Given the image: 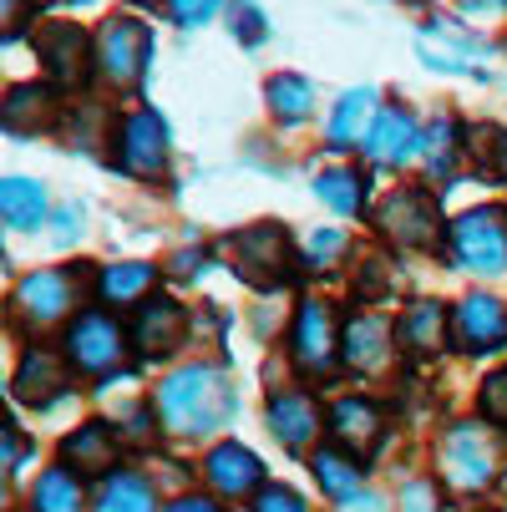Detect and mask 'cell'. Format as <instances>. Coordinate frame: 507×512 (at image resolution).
Listing matches in <instances>:
<instances>
[{"label":"cell","instance_id":"6","mask_svg":"<svg viewBox=\"0 0 507 512\" xmlns=\"http://www.w3.org/2000/svg\"><path fill=\"white\" fill-rule=\"evenodd\" d=\"M366 158L371 163H381V168H401V163H411L421 148H426V137H421V127H416V117L411 112H401V107H391V112H381L376 122H371V132H366Z\"/></svg>","mask_w":507,"mask_h":512},{"label":"cell","instance_id":"31","mask_svg":"<svg viewBox=\"0 0 507 512\" xmlns=\"http://www.w3.org/2000/svg\"><path fill=\"white\" fill-rule=\"evenodd\" d=\"M426 163H431V173H437V178L452 173V122H437V127L426 132Z\"/></svg>","mask_w":507,"mask_h":512},{"label":"cell","instance_id":"42","mask_svg":"<svg viewBox=\"0 0 507 512\" xmlns=\"http://www.w3.org/2000/svg\"><path fill=\"white\" fill-rule=\"evenodd\" d=\"M462 6H467V11H477V16H487V11H502L507 0H462Z\"/></svg>","mask_w":507,"mask_h":512},{"label":"cell","instance_id":"21","mask_svg":"<svg viewBox=\"0 0 507 512\" xmlns=\"http://www.w3.org/2000/svg\"><path fill=\"white\" fill-rule=\"evenodd\" d=\"M371 112H376V92L371 87H360V92H345L335 117H330V148H355V142H366L371 132Z\"/></svg>","mask_w":507,"mask_h":512},{"label":"cell","instance_id":"36","mask_svg":"<svg viewBox=\"0 0 507 512\" xmlns=\"http://www.w3.org/2000/svg\"><path fill=\"white\" fill-rule=\"evenodd\" d=\"M234 11H239V16H234V21H239V36H244V41H259V36H264V21H259V11H254V0H234Z\"/></svg>","mask_w":507,"mask_h":512},{"label":"cell","instance_id":"20","mask_svg":"<svg viewBox=\"0 0 507 512\" xmlns=\"http://www.w3.org/2000/svg\"><path fill=\"white\" fill-rule=\"evenodd\" d=\"M66 391V365L51 355V350H31L21 360V381H16V396L31 401V406H46Z\"/></svg>","mask_w":507,"mask_h":512},{"label":"cell","instance_id":"27","mask_svg":"<svg viewBox=\"0 0 507 512\" xmlns=\"http://www.w3.org/2000/svg\"><path fill=\"white\" fill-rule=\"evenodd\" d=\"M442 325H447V310L437 300H416L401 320V340L411 350H437L442 345Z\"/></svg>","mask_w":507,"mask_h":512},{"label":"cell","instance_id":"11","mask_svg":"<svg viewBox=\"0 0 507 512\" xmlns=\"http://www.w3.org/2000/svg\"><path fill=\"white\" fill-rule=\"evenodd\" d=\"M330 431H335L340 452L371 457V452L381 447V436H386V421H381V411H376L371 401L345 396V401H335V411H330Z\"/></svg>","mask_w":507,"mask_h":512},{"label":"cell","instance_id":"7","mask_svg":"<svg viewBox=\"0 0 507 512\" xmlns=\"http://www.w3.org/2000/svg\"><path fill=\"white\" fill-rule=\"evenodd\" d=\"M66 355H71V365L77 371H112V365L122 360V330L107 320V315H82L77 325H71V335H66Z\"/></svg>","mask_w":507,"mask_h":512},{"label":"cell","instance_id":"1","mask_svg":"<svg viewBox=\"0 0 507 512\" xmlns=\"http://www.w3.org/2000/svg\"><path fill=\"white\" fill-rule=\"evenodd\" d=\"M234 406V381H224V371H213V365H188L158 386V416L178 436H208L213 426L229 421Z\"/></svg>","mask_w":507,"mask_h":512},{"label":"cell","instance_id":"25","mask_svg":"<svg viewBox=\"0 0 507 512\" xmlns=\"http://www.w3.org/2000/svg\"><path fill=\"white\" fill-rule=\"evenodd\" d=\"M310 467H315L320 487H325L335 502H350V497L360 492V457L325 447V452H315V457H310Z\"/></svg>","mask_w":507,"mask_h":512},{"label":"cell","instance_id":"3","mask_svg":"<svg viewBox=\"0 0 507 512\" xmlns=\"http://www.w3.org/2000/svg\"><path fill=\"white\" fill-rule=\"evenodd\" d=\"M97 66L102 77L117 82V87H132L148 66V26L132 21V16H117L102 26V41H97Z\"/></svg>","mask_w":507,"mask_h":512},{"label":"cell","instance_id":"38","mask_svg":"<svg viewBox=\"0 0 507 512\" xmlns=\"http://www.w3.org/2000/svg\"><path fill=\"white\" fill-rule=\"evenodd\" d=\"M21 457H26V442L16 436V426H6V472H11V477L21 472Z\"/></svg>","mask_w":507,"mask_h":512},{"label":"cell","instance_id":"4","mask_svg":"<svg viewBox=\"0 0 507 512\" xmlns=\"http://www.w3.org/2000/svg\"><path fill=\"white\" fill-rule=\"evenodd\" d=\"M376 229L386 239H396V249H426L431 239H437V208H431L426 193L401 188L376 208Z\"/></svg>","mask_w":507,"mask_h":512},{"label":"cell","instance_id":"33","mask_svg":"<svg viewBox=\"0 0 507 512\" xmlns=\"http://www.w3.org/2000/svg\"><path fill=\"white\" fill-rule=\"evenodd\" d=\"M254 512H310V507L300 502V492H289V487H264Z\"/></svg>","mask_w":507,"mask_h":512},{"label":"cell","instance_id":"8","mask_svg":"<svg viewBox=\"0 0 507 512\" xmlns=\"http://www.w3.org/2000/svg\"><path fill=\"white\" fill-rule=\"evenodd\" d=\"M452 340L462 345V350H497L502 340H507V310H502V300H492V295H467L457 310H452Z\"/></svg>","mask_w":507,"mask_h":512},{"label":"cell","instance_id":"28","mask_svg":"<svg viewBox=\"0 0 507 512\" xmlns=\"http://www.w3.org/2000/svg\"><path fill=\"white\" fill-rule=\"evenodd\" d=\"M153 289V264H112L102 269V300L112 305H132Z\"/></svg>","mask_w":507,"mask_h":512},{"label":"cell","instance_id":"5","mask_svg":"<svg viewBox=\"0 0 507 512\" xmlns=\"http://www.w3.org/2000/svg\"><path fill=\"white\" fill-rule=\"evenodd\" d=\"M442 462H447V477L457 482V487H467V492H477V487H487L492 482V447H487V436H482V426H472V421H462V426H452L447 431V442H442Z\"/></svg>","mask_w":507,"mask_h":512},{"label":"cell","instance_id":"17","mask_svg":"<svg viewBox=\"0 0 507 512\" xmlns=\"http://www.w3.org/2000/svg\"><path fill=\"white\" fill-rule=\"evenodd\" d=\"M269 431L279 436L284 447H310L315 442V431H320V411H315V401L305 396V391H279L274 401H269Z\"/></svg>","mask_w":507,"mask_h":512},{"label":"cell","instance_id":"13","mask_svg":"<svg viewBox=\"0 0 507 512\" xmlns=\"http://www.w3.org/2000/svg\"><path fill=\"white\" fill-rule=\"evenodd\" d=\"M295 360L305 365V371H330V360H335V315H330V305H320V300L300 305V315H295Z\"/></svg>","mask_w":507,"mask_h":512},{"label":"cell","instance_id":"2","mask_svg":"<svg viewBox=\"0 0 507 512\" xmlns=\"http://www.w3.org/2000/svg\"><path fill=\"white\" fill-rule=\"evenodd\" d=\"M452 259L477 274H507V218L497 208H472L452 224Z\"/></svg>","mask_w":507,"mask_h":512},{"label":"cell","instance_id":"34","mask_svg":"<svg viewBox=\"0 0 507 512\" xmlns=\"http://www.w3.org/2000/svg\"><path fill=\"white\" fill-rule=\"evenodd\" d=\"M168 11H173V21H183V26H203L213 11H219V0H168Z\"/></svg>","mask_w":507,"mask_h":512},{"label":"cell","instance_id":"26","mask_svg":"<svg viewBox=\"0 0 507 512\" xmlns=\"http://www.w3.org/2000/svg\"><path fill=\"white\" fill-rule=\"evenodd\" d=\"M31 507H36V512H82V487H77V472H71V467H51V472L36 482Z\"/></svg>","mask_w":507,"mask_h":512},{"label":"cell","instance_id":"24","mask_svg":"<svg viewBox=\"0 0 507 512\" xmlns=\"http://www.w3.org/2000/svg\"><path fill=\"white\" fill-rule=\"evenodd\" d=\"M97 512H158L153 482L137 477V472H112L102 497H97Z\"/></svg>","mask_w":507,"mask_h":512},{"label":"cell","instance_id":"22","mask_svg":"<svg viewBox=\"0 0 507 512\" xmlns=\"http://www.w3.org/2000/svg\"><path fill=\"white\" fill-rule=\"evenodd\" d=\"M0 203H6L11 229H36L46 218V188L36 178H21V173H11L6 183H0Z\"/></svg>","mask_w":507,"mask_h":512},{"label":"cell","instance_id":"37","mask_svg":"<svg viewBox=\"0 0 507 512\" xmlns=\"http://www.w3.org/2000/svg\"><path fill=\"white\" fill-rule=\"evenodd\" d=\"M437 492H431V482H411L406 497H401V512H437V502H431Z\"/></svg>","mask_w":507,"mask_h":512},{"label":"cell","instance_id":"43","mask_svg":"<svg viewBox=\"0 0 507 512\" xmlns=\"http://www.w3.org/2000/svg\"><path fill=\"white\" fill-rule=\"evenodd\" d=\"M502 168H507V142H502Z\"/></svg>","mask_w":507,"mask_h":512},{"label":"cell","instance_id":"15","mask_svg":"<svg viewBox=\"0 0 507 512\" xmlns=\"http://www.w3.org/2000/svg\"><path fill=\"white\" fill-rule=\"evenodd\" d=\"M16 305H21V315H26L31 325H51V320H61V315L71 310V279H66L61 269H41V274L21 279Z\"/></svg>","mask_w":507,"mask_h":512},{"label":"cell","instance_id":"19","mask_svg":"<svg viewBox=\"0 0 507 512\" xmlns=\"http://www.w3.org/2000/svg\"><path fill=\"white\" fill-rule=\"evenodd\" d=\"M41 51H46V66L56 71L61 87H82V77H87V41H82V31L51 26L41 36Z\"/></svg>","mask_w":507,"mask_h":512},{"label":"cell","instance_id":"14","mask_svg":"<svg viewBox=\"0 0 507 512\" xmlns=\"http://www.w3.org/2000/svg\"><path fill=\"white\" fill-rule=\"evenodd\" d=\"M340 345H345V360L355 365V371H381V365L391 360V320L386 315H371V310L366 315H350Z\"/></svg>","mask_w":507,"mask_h":512},{"label":"cell","instance_id":"39","mask_svg":"<svg viewBox=\"0 0 507 512\" xmlns=\"http://www.w3.org/2000/svg\"><path fill=\"white\" fill-rule=\"evenodd\" d=\"M77 218H82V208H66V213H61V224H56V244H71V239L82 234Z\"/></svg>","mask_w":507,"mask_h":512},{"label":"cell","instance_id":"12","mask_svg":"<svg viewBox=\"0 0 507 512\" xmlns=\"http://www.w3.org/2000/svg\"><path fill=\"white\" fill-rule=\"evenodd\" d=\"M208 482L219 487L224 497H249V492H259L264 487V462L249 452V447H239V442H224V447H213L208 452Z\"/></svg>","mask_w":507,"mask_h":512},{"label":"cell","instance_id":"10","mask_svg":"<svg viewBox=\"0 0 507 512\" xmlns=\"http://www.w3.org/2000/svg\"><path fill=\"white\" fill-rule=\"evenodd\" d=\"M229 249H234V269H239L244 279H254V284L279 279V274H284V259H289L284 229H274V224H254V229H244Z\"/></svg>","mask_w":507,"mask_h":512},{"label":"cell","instance_id":"35","mask_svg":"<svg viewBox=\"0 0 507 512\" xmlns=\"http://www.w3.org/2000/svg\"><path fill=\"white\" fill-rule=\"evenodd\" d=\"M340 249H345V234H335V229H320V234L310 239V264H330Z\"/></svg>","mask_w":507,"mask_h":512},{"label":"cell","instance_id":"16","mask_svg":"<svg viewBox=\"0 0 507 512\" xmlns=\"http://www.w3.org/2000/svg\"><path fill=\"white\" fill-rule=\"evenodd\" d=\"M183 325H188L183 305H173V300H148V305H142V315H137V325H132L137 350H142V355H173V350L183 345Z\"/></svg>","mask_w":507,"mask_h":512},{"label":"cell","instance_id":"9","mask_svg":"<svg viewBox=\"0 0 507 512\" xmlns=\"http://www.w3.org/2000/svg\"><path fill=\"white\" fill-rule=\"evenodd\" d=\"M117 158H122V168L137 173V178L163 173V163H168V132H163V122H158L153 112H132V117L122 122V148H117Z\"/></svg>","mask_w":507,"mask_h":512},{"label":"cell","instance_id":"18","mask_svg":"<svg viewBox=\"0 0 507 512\" xmlns=\"http://www.w3.org/2000/svg\"><path fill=\"white\" fill-rule=\"evenodd\" d=\"M61 462H66L71 472H107V467L117 462V436H112V426L87 421L82 431H71L66 442H61Z\"/></svg>","mask_w":507,"mask_h":512},{"label":"cell","instance_id":"41","mask_svg":"<svg viewBox=\"0 0 507 512\" xmlns=\"http://www.w3.org/2000/svg\"><path fill=\"white\" fill-rule=\"evenodd\" d=\"M345 512H386V502H381V497H371V492H355V497L345 502Z\"/></svg>","mask_w":507,"mask_h":512},{"label":"cell","instance_id":"29","mask_svg":"<svg viewBox=\"0 0 507 512\" xmlns=\"http://www.w3.org/2000/svg\"><path fill=\"white\" fill-rule=\"evenodd\" d=\"M269 107H274L279 122H305L315 112V92H310L305 77H274L269 82Z\"/></svg>","mask_w":507,"mask_h":512},{"label":"cell","instance_id":"32","mask_svg":"<svg viewBox=\"0 0 507 512\" xmlns=\"http://www.w3.org/2000/svg\"><path fill=\"white\" fill-rule=\"evenodd\" d=\"M482 416L507 426V371L487 376V386H482Z\"/></svg>","mask_w":507,"mask_h":512},{"label":"cell","instance_id":"30","mask_svg":"<svg viewBox=\"0 0 507 512\" xmlns=\"http://www.w3.org/2000/svg\"><path fill=\"white\" fill-rule=\"evenodd\" d=\"M315 193H320L335 213H345V218L366 203V183H360L355 173H340V168H335V173H320V178H315Z\"/></svg>","mask_w":507,"mask_h":512},{"label":"cell","instance_id":"23","mask_svg":"<svg viewBox=\"0 0 507 512\" xmlns=\"http://www.w3.org/2000/svg\"><path fill=\"white\" fill-rule=\"evenodd\" d=\"M421 51H426L431 66H442V71H477V41L462 36L457 26L426 31V36H421Z\"/></svg>","mask_w":507,"mask_h":512},{"label":"cell","instance_id":"40","mask_svg":"<svg viewBox=\"0 0 507 512\" xmlns=\"http://www.w3.org/2000/svg\"><path fill=\"white\" fill-rule=\"evenodd\" d=\"M168 512H224V507L213 502V497H178Z\"/></svg>","mask_w":507,"mask_h":512}]
</instances>
